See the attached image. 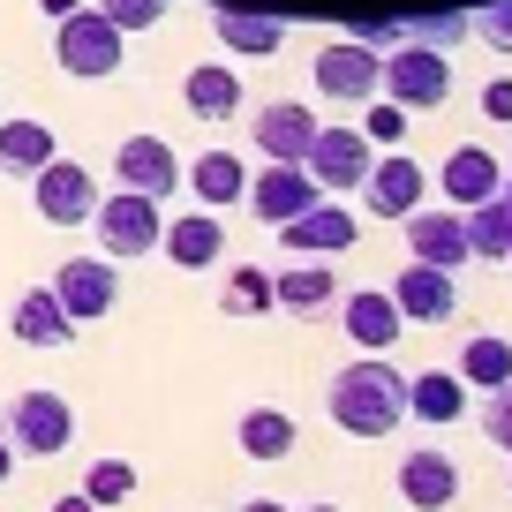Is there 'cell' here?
I'll list each match as a JSON object with an SVG mask.
<instances>
[{
  "mask_svg": "<svg viewBox=\"0 0 512 512\" xmlns=\"http://www.w3.org/2000/svg\"><path fill=\"white\" fill-rule=\"evenodd\" d=\"M332 309H339V324H347V339L362 354H384L392 339L407 332V317L392 309V294H384V287H354L347 302H332Z\"/></svg>",
  "mask_w": 512,
  "mask_h": 512,
  "instance_id": "2e32d148",
  "label": "cell"
},
{
  "mask_svg": "<svg viewBox=\"0 0 512 512\" xmlns=\"http://www.w3.org/2000/svg\"><path fill=\"white\" fill-rule=\"evenodd\" d=\"M497 196H505V211H512V174H505V181H497Z\"/></svg>",
  "mask_w": 512,
  "mask_h": 512,
  "instance_id": "7bdbcfd3",
  "label": "cell"
},
{
  "mask_svg": "<svg viewBox=\"0 0 512 512\" xmlns=\"http://www.w3.org/2000/svg\"><path fill=\"white\" fill-rule=\"evenodd\" d=\"M332 302H339V279L324 272L317 256H302V264H287V272L272 279V309H294V317H324Z\"/></svg>",
  "mask_w": 512,
  "mask_h": 512,
  "instance_id": "7402d4cb",
  "label": "cell"
},
{
  "mask_svg": "<svg viewBox=\"0 0 512 512\" xmlns=\"http://www.w3.org/2000/svg\"><path fill=\"white\" fill-rule=\"evenodd\" d=\"M309 512H339V505H309Z\"/></svg>",
  "mask_w": 512,
  "mask_h": 512,
  "instance_id": "ee69618b",
  "label": "cell"
},
{
  "mask_svg": "<svg viewBox=\"0 0 512 512\" xmlns=\"http://www.w3.org/2000/svg\"><path fill=\"white\" fill-rule=\"evenodd\" d=\"M0 437L16 452H31V460H53V452L76 445V407L61 392H16L8 415H0Z\"/></svg>",
  "mask_w": 512,
  "mask_h": 512,
  "instance_id": "277c9868",
  "label": "cell"
},
{
  "mask_svg": "<svg viewBox=\"0 0 512 512\" xmlns=\"http://www.w3.org/2000/svg\"><path fill=\"white\" fill-rule=\"evenodd\" d=\"M211 38H219L226 53H241V61H272L279 38H287V23L256 16V8H219V16H211Z\"/></svg>",
  "mask_w": 512,
  "mask_h": 512,
  "instance_id": "44dd1931",
  "label": "cell"
},
{
  "mask_svg": "<svg viewBox=\"0 0 512 512\" xmlns=\"http://www.w3.org/2000/svg\"><path fill=\"white\" fill-rule=\"evenodd\" d=\"M31 196H38V219H46V226H91V211H98V181L83 174L76 159L38 166V174H31Z\"/></svg>",
  "mask_w": 512,
  "mask_h": 512,
  "instance_id": "9c48e42d",
  "label": "cell"
},
{
  "mask_svg": "<svg viewBox=\"0 0 512 512\" xmlns=\"http://www.w3.org/2000/svg\"><path fill=\"white\" fill-rule=\"evenodd\" d=\"M369 159H377V144H369L362 128H324V121H317V136H309V151H302L317 189H362Z\"/></svg>",
  "mask_w": 512,
  "mask_h": 512,
  "instance_id": "ba28073f",
  "label": "cell"
},
{
  "mask_svg": "<svg viewBox=\"0 0 512 512\" xmlns=\"http://www.w3.org/2000/svg\"><path fill=\"white\" fill-rule=\"evenodd\" d=\"M324 415H332L347 437H392L407 422V369H392L384 354L347 362L332 377V392H324Z\"/></svg>",
  "mask_w": 512,
  "mask_h": 512,
  "instance_id": "6da1fadb",
  "label": "cell"
},
{
  "mask_svg": "<svg viewBox=\"0 0 512 512\" xmlns=\"http://www.w3.org/2000/svg\"><path fill=\"white\" fill-rule=\"evenodd\" d=\"M384 294H392V309H400L407 324H452L460 317V279L437 272V264H415V256H407V272Z\"/></svg>",
  "mask_w": 512,
  "mask_h": 512,
  "instance_id": "30bf717a",
  "label": "cell"
},
{
  "mask_svg": "<svg viewBox=\"0 0 512 512\" xmlns=\"http://www.w3.org/2000/svg\"><path fill=\"white\" fill-rule=\"evenodd\" d=\"M475 38L497 46V53H512V0H482L475 8Z\"/></svg>",
  "mask_w": 512,
  "mask_h": 512,
  "instance_id": "d590c367",
  "label": "cell"
},
{
  "mask_svg": "<svg viewBox=\"0 0 512 512\" xmlns=\"http://www.w3.org/2000/svg\"><path fill=\"white\" fill-rule=\"evenodd\" d=\"M16 339L23 347H68V339H76V317L53 302V287H31L16 302Z\"/></svg>",
  "mask_w": 512,
  "mask_h": 512,
  "instance_id": "d4e9b609",
  "label": "cell"
},
{
  "mask_svg": "<svg viewBox=\"0 0 512 512\" xmlns=\"http://www.w3.org/2000/svg\"><path fill=\"white\" fill-rule=\"evenodd\" d=\"M53 302L76 324L113 317V309H121V264H113V256H68L61 272H53Z\"/></svg>",
  "mask_w": 512,
  "mask_h": 512,
  "instance_id": "8992f818",
  "label": "cell"
},
{
  "mask_svg": "<svg viewBox=\"0 0 512 512\" xmlns=\"http://www.w3.org/2000/svg\"><path fill=\"white\" fill-rule=\"evenodd\" d=\"M400 497L415 512H445L460 497V460L452 452H407L400 460Z\"/></svg>",
  "mask_w": 512,
  "mask_h": 512,
  "instance_id": "d6986e66",
  "label": "cell"
},
{
  "mask_svg": "<svg viewBox=\"0 0 512 512\" xmlns=\"http://www.w3.org/2000/svg\"><path fill=\"white\" fill-rule=\"evenodd\" d=\"M377 91L392 98V106H407V113H437L452 98V68H445L437 46H392L384 68H377Z\"/></svg>",
  "mask_w": 512,
  "mask_h": 512,
  "instance_id": "5b68a950",
  "label": "cell"
},
{
  "mask_svg": "<svg viewBox=\"0 0 512 512\" xmlns=\"http://www.w3.org/2000/svg\"><path fill=\"white\" fill-rule=\"evenodd\" d=\"M422 166L415 159H369V174H362V204L377 211V219H407V211L422 204Z\"/></svg>",
  "mask_w": 512,
  "mask_h": 512,
  "instance_id": "ac0fdd59",
  "label": "cell"
},
{
  "mask_svg": "<svg viewBox=\"0 0 512 512\" xmlns=\"http://www.w3.org/2000/svg\"><path fill=\"white\" fill-rule=\"evenodd\" d=\"M159 249L174 256L181 272H211L226 256V219L219 211H189V219H166L159 226Z\"/></svg>",
  "mask_w": 512,
  "mask_h": 512,
  "instance_id": "e0dca14e",
  "label": "cell"
},
{
  "mask_svg": "<svg viewBox=\"0 0 512 512\" xmlns=\"http://www.w3.org/2000/svg\"><path fill=\"white\" fill-rule=\"evenodd\" d=\"M249 136H256V151H264V159L302 166L309 136H317V113H309L302 98H279V106H256V113H249Z\"/></svg>",
  "mask_w": 512,
  "mask_h": 512,
  "instance_id": "5bb4252c",
  "label": "cell"
},
{
  "mask_svg": "<svg viewBox=\"0 0 512 512\" xmlns=\"http://www.w3.org/2000/svg\"><path fill=\"white\" fill-rule=\"evenodd\" d=\"M128 490H136V467H128V460H98L91 475H83V497H91L98 512H106V505H128Z\"/></svg>",
  "mask_w": 512,
  "mask_h": 512,
  "instance_id": "d6a6232c",
  "label": "cell"
},
{
  "mask_svg": "<svg viewBox=\"0 0 512 512\" xmlns=\"http://www.w3.org/2000/svg\"><path fill=\"white\" fill-rule=\"evenodd\" d=\"M384 38H400V46H460V38H475V16L467 8H422V16L407 23H384Z\"/></svg>",
  "mask_w": 512,
  "mask_h": 512,
  "instance_id": "83f0119b",
  "label": "cell"
},
{
  "mask_svg": "<svg viewBox=\"0 0 512 512\" xmlns=\"http://www.w3.org/2000/svg\"><path fill=\"white\" fill-rule=\"evenodd\" d=\"M53 61L76 83H106V76H121V61H128V31H113L98 8H68L61 31H53Z\"/></svg>",
  "mask_w": 512,
  "mask_h": 512,
  "instance_id": "7a4b0ae2",
  "label": "cell"
},
{
  "mask_svg": "<svg viewBox=\"0 0 512 512\" xmlns=\"http://www.w3.org/2000/svg\"><path fill=\"white\" fill-rule=\"evenodd\" d=\"M460 226H467V256H505V249H512V211H505V196L467 204Z\"/></svg>",
  "mask_w": 512,
  "mask_h": 512,
  "instance_id": "4dcf8cb0",
  "label": "cell"
},
{
  "mask_svg": "<svg viewBox=\"0 0 512 512\" xmlns=\"http://www.w3.org/2000/svg\"><path fill=\"white\" fill-rule=\"evenodd\" d=\"M377 68H384V53L369 46V38H332V46L317 53V91L324 98H347V106H369L377 98Z\"/></svg>",
  "mask_w": 512,
  "mask_h": 512,
  "instance_id": "52a82bcc",
  "label": "cell"
},
{
  "mask_svg": "<svg viewBox=\"0 0 512 512\" xmlns=\"http://www.w3.org/2000/svg\"><path fill=\"white\" fill-rule=\"evenodd\" d=\"M256 204V219L264 226H287L294 211H309L317 204V181H309V166H287V159H272L264 174H249V189H241Z\"/></svg>",
  "mask_w": 512,
  "mask_h": 512,
  "instance_id": "4fadbf2b",
  "label": "cell"
},
{
  "mask_svg": "<svg viewBox=\"0 0 512 512\" xmlns=\"http://www.w3.org/2000/svg\"><path fill=\"white\" fill-rule=\"evenodd\" d=\"M505 264H512V249H505Z\"/></svg>",
  "mask_w": 512,
  "mask_h": 512,
  "instance_id": "f6af8a7d",
  "label": "cell"
},
{
  "mask_svg": "<svg viewBox=\"0 0 512 512\" xmlns=\"http://www.w3.org/2000/svg\"><path fill=\"white\" fill-rule=\"evenodd\" d=\"M482 437L512 452V384H497V392H482Z\"/></svg>",
  "mask_w": 512,
  "mask_h": 512,
  "instance_id": "8d00e7d4",
  "label": "cell"
},
{
  "mask_svg": "<svg viewBox=\"0 0 512 512\" xmlns=\"http://www.w3.org/2000/svg\"><path fill=\"white\" fill-rule=\"evenodd\" d=\"M38 8H46V16H53V23H61V16H68V8H83V0H38Z\"/></svg>",
  "mask_w": 512,
  "mask_h": 512,
  "instance_id": "ab89813d",
  "label": "cell"
},
{
  "mask_svg": "<svg viewBox=\"0 0 512 512\" xmlns=\"http://www.w3.org/2000/svg\"><path fill=\"white\" fill-rule=\"evenodd\" d=\"M482 113H490V121H505V128H512V76H497L490 91H482Z\"/></svg>",
  "mask_w": 512,
  "mask_h": 512,
  "instance_id": "74e56055",
  "label": "cell"
},
{
  "mask_svg": "<svg viewBox=\"0 0 512 512\" xmlns=\"http://www.w3.org/2000/svg\"><path fill=\"white\" fill-rule=\"evenodd\" d=\"M181 181H189V196L204 211H226V204H241V189H249V166H241L234 151H196V159L181 166Z\"/></svg>",
  "mask_w": 512,
  "mask_h": 512,
  "instance_id": "ffe728a7",
  "label": "cell"
},
{
  "mask_svg": "<svg viewBox=\"0 0 512 512\" xmlns=\"http://www.w3.org/2000/svg\"><path fill=\"white\" fill-rule=\"evenodd\" d=\"M53 159H61V136H53L46 121H0V174L31 181L38 166H53Z\"/></svg>",
  "mask_w": 512,
  "mask_h": 512,
  "instance_id": "603a6c76",
  "label": "cell"
},
{
  "mask_svg": "<svg viewBox=\"0 0 512 512\" xmlns=\"http://www.w3.org/2000/svg\"><path fill=\"white\" fill-rule=\"evenodd\" d=\"M407 256L415 264H437V272H460L467 264V226H460V211H407Z\"/></svg>",
  "mask_w": 512,
  "mask_h": 512,
  "instance_id": "9a60e30c",
  "label": "cell"
},
{
  "mask_svg": "<svg viewBox=\"0 0 512 512\" xmlns=\"http://www.w3.org/2000/svg\"><path fill=\"white\" fill-rule=\"evenodd\" d=\"M219 309H226V317H264V309H272V272L234 264V279L219 287Z\"/></svg>",
  "mask_w": 512,
  "mask_h": 512,
  "instance_id": "1f68e13d",
  "label": "cell"
},
{
  "mask_svg": "<svg viewBox=\"0 0 512 512\" xmlns=\"http://www.w3.org/2000/svg\"><path fill=\"white\" fill-rule=\"evenodd\" d=\"M460 384H475V392L512 384V339H505V332H475V339L460 347Z\"/></svg>",
  "mask_w": 512,
  "mask_h": 512,
  "instance_id": "f1b7e54d",
  "label": "cell"
},
{
  "mask_svg": "<svg viewBox=\"0 0 512 512\" xmlns=\"http://www.w3.org/2000/svg\"><path fill=\"white\" fill-rule=\"evenodd\" d=\"M407 415H422V422H460V415H467L460 369H422V377H407Z\"/></svg>",
  "mask_w": 512,
  "mask_h": 512,
  "instance_id": "484cf974",
  "label": "cell"
},
{
  "mask_svg": "<svg viewBox=\"0 0 512 512\" xmlns=\"http://www.w3.org/2000/svg\"><path fill=\"white\" fill-rule=\"evenodd\" d=\"M241 512H287V505H279V497H249Z\"/></svg>",
  "mask_w": 512,
  "mask_h": 512,
  "instance_id": "60d3db41",
  "label": "cell"
},
{
  "mask_svg": "<svg viewBox=\"0 0 512 512\" xmlns=\"http://www.w3.org/2000/svg\"><path fill=\"white\" fill-rule=\"evenodd\" d=\"M53 512H98V505H91V497L76 490V497H53Z\"/></svg>",
  "mask_w": 512,
  "mask_h": 512,
  "instance_id": "f35d334b",
  "label": "cell"
},
{
  "mask_svg": "<svg viewBox=\"0 0 512 512\" xmlns=\"http://www.w3.org/2000/svg\"><path fill=\"white\" fill-rule=\"evenodd\" d=\"M181 98H189V113H196V121H234L249 91H241V76H234V68L204 61V68H189V76H181Z\"/></svg>",
  "mask_w": 512,
  "mask_h": 512,
  "instance_id": "cb8c5ba5",
  "label": "cell"
},
{
  "mask_svg": "<svg viewBox=\"0 0 512 512\" xmlns=\"http://www.w3.org/2000/svg\"><path fill=\"white\" fill-rule=\"evenodd\" d=\"M362 136H369V144H400V136H407V106H392V98H369Z\"/></svg>",
  "mask_w": 512,
  "mask_h": 512,
  "instance_id": "e575fe53",
  "label": "cell"
},
{
  "mask_svg": "<svg viewBox=\"0 0 512 512\" xmlns=\"http://www.w3.org/2000/svg\"><path fill=\"white\" fill-rule=\"evenodd\" d=\"M234 437H241L249 460H287V452H294V415H279V407H249Z\"/></svg>",
  "mask_w": 512,
  "mask_h": 512,
  "instance_id": "f546056e",
  "label": "cell"
},
{
  "mask_svg": "<svg viewBox=\"0 0 512 512\" xmlns=\"http://www.w3.org/2000/svg\"><path fill=\"white\" fill-rule=\"evenodd\" d=\"M159 226H166L159 196H136V189L98 196V211H91L98 256H113V264H128V256H151V249H159Z\"/></svg>",
  "mask_w": 512,
  "mask_h": 512,
  "instance_id": "3957f363",
  "label": "cell"
},
{
  "mask_svg": "<svg viewBox=\"0 0 512 512\" xmlns=\"http://www.w3.org/2000/svg\"><path fill=\"white\" fill-rule=\"evenodd\" d=\"M98 16L113 31H151V23H166V0H98Z\"/></svg>",
  "mask_w": 512,
  "mask_h": 512,
  "instance_id": "836d02e7",
  "label": "cell"
},
{
  "mask_svg": "<svg viewBox=\"0 0 512 512\" xmlns=\"http://www.w3.org/2000/svg\"><path fill=\"white\" fill-rule=\"evenodd\" d=\"M113 181L121 189H136V196H174L181 189V166H174V144L166 136H128L121 151H113Z\"/></svg>",
  "mask_w": 512,
  "mask_h": 512,
  "instance_id": "7c38bea8",
  "label": "cell"
},
{
  "mask_svg": "<svg viewBox=\"0 0 512 512\" xmlns=\"http://www.w3.org/2000/svg\"><path fill=\"white\" fill-rule=\"evenodd\" d=\"M497 181H505V166H497L482 144H460V151L445 159V196H452L460 211L482 204V196H497Z\"/></svg>",
  "mask_w": 512,
  "mask_h": 512,
  "instance_id": "4316f807",
  "label": "cell"
},
{
  "mask_svg": "<svg viewBox=\"0 0 512 512\" xmlns=\"http://www.w3.org/2000/svg\"><path fill=\"white\" fill-rule=\"evenodd\" d=\"M8 467H16V445H8V437H0V482H8Z\"/></svg>",
  "mask_w": 512,
  "mask_h": 512,
  "instance_id": "b9f144b4",
  "label": "cell"
},
{
  "mask_svg": "<svg viewBox=\"0 0 512 512\" xmlns=\"http://www.w3.org/2000/svg\"><path fill=\"white\" fill-rule=\"evenodd\" d=\"M272 234H279V249H287V256H339V249H354V241H362V219L317 196L309 211H294V219L272 226Z\"/></svg>",
  "mask_w": 512,
  "mask_h": 512,
  "instance_id": "8fae6325",
  "label": "cell"
}]
</instances>
